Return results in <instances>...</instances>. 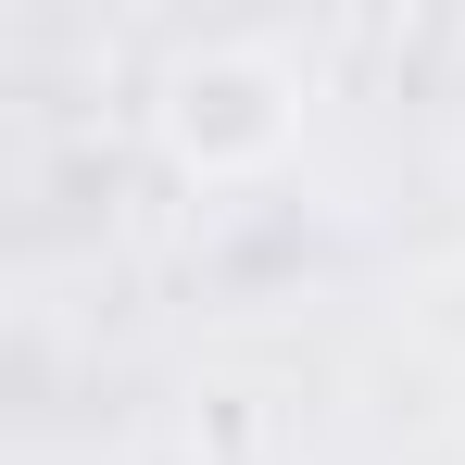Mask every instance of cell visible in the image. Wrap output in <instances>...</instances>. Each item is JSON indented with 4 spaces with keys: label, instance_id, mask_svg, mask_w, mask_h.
Returning a JSON list of instances; mask_svg holds the SVG:
<instances>
[{
    "label": "cell",
    "instance_id": "cell-1",
    "mask_svg": "<svg viewBox=\"0 0 465 465\" xmlns=\"http://www.w3.org/2000/svg\"><path fill=\"white\" fill-rule=\"evenodd\" d=\"M302 139V76L277 51H189L163 76V152L189 176H264Z\"/></svg>",
    "mask_w": 465,
    "mask_h": 465
}]
</instances>
